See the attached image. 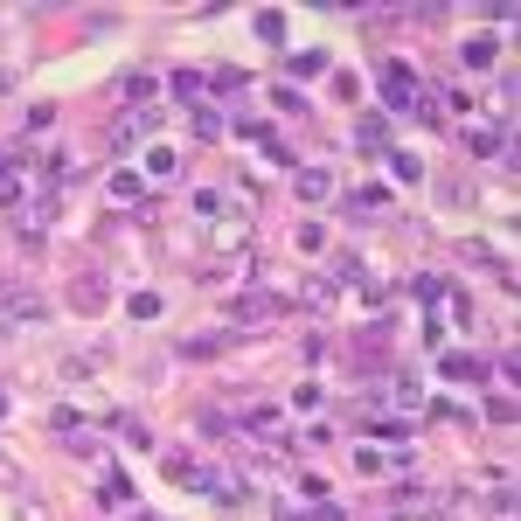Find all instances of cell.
<instances>
[{"label":"cell","instance_id":"cell-1","mask_svg":"<svg viewBox=\"0 0 521 521\" xmlns=\"http://www.w3.org/2000/svg\"><path fill=\"white\" fill-rule=\"evenodd\" d=\"M243 251H251V223H243V216H223V223H216V230L202 236V264H208V271L236 264Z\"/></svg>","mask_w":521,"mask_h":521},{"label":"cell","instance_id":"cell-2","mask_svg":"<svg viewBox=\"0 0 521 521\" xmlns=\"http://www.w3.org/2000/svg\"><path fill=\"white\" fill-rule=\"evenodd\" d=\"M0 320H7V327H42V299H22V292H7Z\"/></svg>","mask_w":521,"mask_h":521},{"label":"cell","instance_id":"cell-3","mask_svg":"<svg viewBox=\"0 0 521 521\" xmlns=\"http://www.w3.org/2000/svg\"><path fill=\"white\" fill-rule=\"evenodd\" d=\"M411 91H417L411 63H390V70H383V98H390V104H411Z\"/></svg>","mask_w":521,"mask_h":521},{"label":"cell","instance_id":"cell-4","mask_svg":"<svg viewBox=\"0 0 521 521\" xmlns=\"http://www.w3.org/2000/svg\"><path fill=\"white\" fill-rule=\"evenodd\" d=\"M292 188H299V202H327V195H334V174H327V167H306Z\"/></svg>","mask_w":521,"mask_h":521},{"label":"cell","instance_id":"cell-5","mask_svg":"<svg viewBox=\"0 0 521 521\" xmlns=\"http://www.w3.org/2000/svg\"><path fill=\"white\" fill-rule=\"evenodd\" d=\"M355 146H362V154H383V146H390V126H383V119H362V126H355Z\"/></svg>","mask_w":521,"mask_h":521},{"label":"cell","instance_id":"cell-6","mask_svg":"<svg viewBox=\"0 0 521 521\" xmlns=\"http://www.w3.org/2000/svg\"><path fill=\"white\" fill-rule=\"evenodd\" d=\"M286 70H292V77H320V70H327V56H320V49H299Z\"/></svg>","mask_w":521,"mask_h":521},{"label":"cell","instance_id":"cell-7","mask_svg":"<svg viewBox=\"0 0 521 521\" xmlns=\"http://www.w3.org/2000/svg\"><path fill=\"white\" fill-rule=\"evenodd\" d=\"M111 202H139V174H132V167L111 174Z\"/></svg>","mask_w":521,"mask_h":521},{"label":"cell","instance_id":"cell-8","mask_svg":"<svg viewBox=\"0 0 521 521\" xmlns=\"http://www.w3.org/2000/svg\"><path fill=\"white\" fill-rule=\"evenodd\" d=\"M411 292L424 299V306H438V299H445V278H431V271H424V278H411Z\"/></svg>","mask_w":521,"mask_h":521},{"label":"cell","instance_id":"cell-9","mask_svg":"<svg viewBox=\"0 0 521 521\" xmlns=\"http://www.w3.org/2000/svg\"><path fill=\"white\" fill-rule=\"evenodd\" d=\"M466 63H472V70H487V63H494V42H487V35H472V42H466Z\"/></svg>","mask_w":521,"mask_h":521},{"label":"cell","instance_id":"cell-10","mask_svg":"<svg viewBox=\"0 0 521 521\" xmlns=\"http://www.w3.org/2000/svg\"><path fill=\"white\" fill-rule=\"evenodd\" d=\"M466 146H472V154H494L500 132H494V126H472V132H466Z\"/></svg>","mask_w":521,"mask_h":521},{"label":"cell","instance_id":"cell-11","mask_svg":"<svg viewBox=\"0 0 521 521\" xmlns=\"http://www.w3.org/2000/svg\"><path fill=\"white\" fill-rule=\"evenodd\" d=\"M146 167H154V174H160V181H167V174H174V167H181V160H174V154H167V146H146Z\"/></svg>","mask_w":521,"mask_h":521},{"label":"cell","instance_id":"cell-12","mask_svg":"<svg viewBox=\"0 0 521 521\" xmlns=\"http://www.w3.org/2000/svg\"><path fill=\"white\" fill-rule=\"evenodd\" d=\"M195 216H208V223H223V195H216V188H202V195H195Z\"/></svg>","mask_w":521,"mask_h":521},{"label":"cell","instance_id":"cell-13","mask_svg":"<svg viewBox=\"0 0 521 521\" xmlns=\"http://www.w3.org/2000/svg\"><path fill=\"white\" fill-rule=\"evenodd\" d=\"M299 251H306V258H320V251H327V230H320V223H306V230H299Z\"/></svg>","mask_w":521,"mask_h":521},{"label":"cell","instance_id":"cell-14","mask_svg":"<svg viewBox=\"0 0 521 521\" xmlns=\"http://www.w3.org/2000/svg\"><path fill=\"white\" fill-rule=\"evenodd\" d=\"M77 306H84V313H98V306H104V292H98V278H77Z\"/></svg>","mask_w":521,"mask_h":521},{"label":"cell","instance_id":"cell-15","mask_svg":"<svg viewBox=\"0 0 521 521\" xmlns=\"http://www.w3.org/2000/svg\"><path fill=\"white\" fill-rule=\"evenodd\" d=\"M390 167H396V181H424V167H417L411 154H390Z\"/></svg>","mask_w":521,"mask_h":521},{"label":"cell","instance_id":"cell-16","mask_svg":"<svg viewBox=\"0 0 521 521\" xmlns=\"http://www.w3.org/2000/svg\"><path fill=\"white\" fill-rule=\"evenodd\" d=\"M383 466H390V459H383L375 445H362V452H355V472H383Z\"/></svg>","mask_w":521,"mask_h":521},{"label":"cell","instance_id":"cell-17","mask_svg":"<svg viewBox=\"0 0 521 521\" xmlns=\"http://www.w3.org/2000/svg\"><path fill=\"white\" fill-rule=\"evenodd\" d=\"M195 132H202V139H216V132H223V119H216L208 104H195Z\"/></svg>","mask_w":521,"mask_h":521},{"label":"cell","instance_id":"cell-18","mask_svg":"<svg viewBox=\"0 0 521 521\" xmlns=\"http://www.w3.org/2000/svg\"><path fill=\"white\" fill-rule=\"evenodd\" d=\"M0 487H22V466L14 459H0Z\"/></svg>","mask_w":521,"mask_h":521},{"label":"cell","instance_id":"cell-19","mask_svg":"<svg viewBox=\"0 0 521 521\" xmlns=\"http://www.w3.org/2000/svg\"><path fill=\"white\" fill-rule=\"evenodd\" d=\"M390 521H431V515H390Z\"/></svg>","mask_w":521,"mask_h":521}]
</instances>
